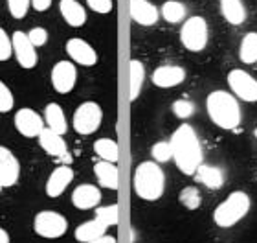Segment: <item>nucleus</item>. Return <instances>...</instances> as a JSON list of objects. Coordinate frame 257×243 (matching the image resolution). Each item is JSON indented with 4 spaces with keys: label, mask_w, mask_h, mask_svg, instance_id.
I'll list each match as a JSON object with an SVG mask.
<instances>
[{
    "label": "nucleus",
    "mask_w": 257,
    "mask_h": 243,
    "mask_svg": "<svg viewBox=\"0 0 257 243\" xmlns=\"http://www.w3.org/2000/svg\"><path fill=\"white\" fill-rule=\"evenodd\" d=\"M173 160L184 175H195L202 164V146L197 136V131L189 124L178 125L171 135Z\"/></svg>",
    "instance_id": "1"
},
{
    "label": "nucleus",
    "mask_w": 257,
    "mask_h": 243,
    "mask_svg": "<svg viewBox=\"0 0 257 243\" xmlns=\"http://www.w3.org/2000/svg\"><path fill=\"white\" fill-rule=\"evenodd\" d=\"M206 111L209 120L219 129L235 131L241 125V105L231 92L228 91H213L206 98Z\"/></svg>",
    "instance_id": "2"
},
{
    "label": "nucleus",
    "mask_w": 257,
    "mask_h": 243,
    "mask_svg": "<svg viewBox=\"0 0 257 243\" xmlns=\"http://www.w3.org/2000/svg\"><path fill=\"white\" fill-rule=\"evenodd\" d=\"M134 192L144 201H158L166 192V173L155 160L140 162L134 172Z\"/></svg>",
    "instance_id": "3"
},
{
    "label": "nucleus",
    "mask_w": 257,
    "mask_h": 243,
    "mask_svg": "<svg viewBox=\"0 0 257 243\" xmlns=\"http://www.w3.org/2000/svg\"><path fill=\"white\" fill-rule=\"evenodd\" d=\"M252 208V199L246 192L235 190L224 201H220L213 210V221L220 228H231L242 221Z\"/></svg>",
    "instance_id": "4"
},
{
    "label": "nucleus",
    "mask_w": 257,
    "mask_h": 243,
    "mask_svg": "<svg viewBox=\"0 0 257 243\" xmlns=\"http://www.w3.org/2000/svg\"><path fill=\"white\" fill-rule=\"evenodd\" d=\"M209 26L204 17H189L186 19L180 30V43L188 52H202L208 46Z\"/></svg>",
    "instance_id": "5"
},
{
    "label": "nucleus",
    "mask_w": 257,
    "mask_h": 243,
    "mask_svg": "<svg viewBox=\"0 0 257 243\" xmlns=\"http://www.w3.org/2000/svg\"><path fill=\"white\" fill-rule=\"evenodd\" d=\"M101 120H103V111H101V107H99V103L85 102L75 109L74 118H72V125H74L75 133L86 136V135L96 133V131L99 129Z\"/></svg>",
    "instance_id": "6"
},
{
    "label": "nucleus",
    "mask_w": 257,
    "mask_h": 243,
    "mask_svg": "<svg viewBox=\"0 0 257 243\" xmlns=\"http://www.w3.org/2000/svg\"><path fill=\"white\" fill-rule=\"evenodd\" d=\"M33 230L46 239H57L66 234L68 230V221L66 217L59 212L54 210H43L39 212L33 219Z\"/></svg>",
    "instance_id": "7"
},
{
    "label": "nucleus",
    "mask_w": 257,
    "mask_h": 243,
    "mask_svg": "<svg viewBox=\"0 0 257 243\" xmlns=\"http://www.w3.org/2000/svg\"><path fill=\"white\" fill-rule=\"evenodd\" d=\"M228 87H230L231 94L246 103H257V79L248 74L246 70L241 68H233L228 72Z\"/></svg>",
    "instance_id": "8"
},
{
    "label": "nucleus",
    "mask_w": 257,
    "mask_h": 243,
    "mask_svg": "<svg viewBox=\"0 0 257 243\" xmlns=\"http://www.w3.org/2000/svg\"><path fill=\"white\" fill-rule=\"evenodd\" d=\"M13 41V55H15L17 63L24 68V70H32L39 63L37 48L32 44L26 32H15L11 35Z\"/></svg>",
    "instance_id": "9"
},
{
    "label": "nucleus",
    "mask_w": 257,
    "mask_h": 243,
    "mask_svg": "<svg viewBox=\"0 0 257 243\" xmlns=\"http://www.w3.org/2000/svg\"><path fill=\"white\" fill-rule=\"evenodd\" d=\"M50 79H52V87H54L55 92L68 94L75 87V83H77L75 63H72V61H59V63H55L54 68H52V74H50Z\"/></svg>",
    "instance_id": "10"
},
{
    "label": "nucleus",
    "mask_w": 257,
    "mask_h": 243,
    "mask_svg": "<svg viewBox=\"0 0 257 243\" xmlns=\"http://www.w3.org/2000/svg\"><path fill=\"white\" fill-rule=\"evenodd\" d=\"M15 127L24 138H39L44 129V118L33 109H19L15 113Z\"/></svg>",
    "instance_id": "11"
},
{
    "label": "nucleus",
    "mask_w": 257,
    "mask_h": 243,
    "mask_svg": "<svg viewBox=\"0 0 257 243\" xmlns=\"http://www.w3.org/2000/svg\"><path fill=\"white\" fill-rule=\"evenodd\" d=\"M66 54L75 65L94 66L97 63V52L94 46L81 37H72L66 41Z\"/></svg>",
    "instance_id": "12"
},
{
    "label": "nucleus",
    "mask_w": 257,
    "mask_h": 243,
    "mask_svg": "<svg viewBox=\"0 0 257 243\" xmlns=\"http://www.w3.org/2000/svg\"><path fill=\"white\" fill-rule=\"evenodd\" d=\"M128 13L140 26H155L160 19V10L149 0H128Z\"/></svg>",
    "instance_id": "13"
},
{
    "label": "nucleus",
    "mask_w": 257,
    "mask_h": 243,
    "mask_svg": "<svg viewBox=\"0 0 257 243\" xmlns=\"http://www.w3.org/2000/svg\"><path fill=\"white\" fill-rule=\"evenodd\" d=\"M21 177V164L17 157L8 149V147L0 146V184L4 188L15 186Z\"/></svg>",
    "instance_id": "14"
},
{
    "label": "nucleus",
    "mask_w": 257,
    "mask_h": 243,
    "mask_svg": "<svg viewBox=\"0 0 257 243\" xmlns=\"http://www.w3.org/2000/svg\"><path fill=\"white\" fill-rule=\"evenodd\" d=\"M39 144H41V147L44 149V153H48L50 157L61 158V160H66V162L70 160L68 146H66L63 135H59V133H55V131L44 127V129L41 131V135H39Z\"/></svg>",
    "instance_id": "15"
},
{
    "label": "nucleus",
    "mask_w": 257,
    "mask_h": 243,
    "mask_svg": "<svg viewBox=\"0 0 257 243\" xmlns=\"http://www.w3.org/2000/svg\"><path fill=\"white\" fill-rule=\"evenodd\" d=\"M151 79H153V85L158 87V89H173V87H178L180 83H184L186 70L178 65H162L155 68Z\"/></svg>",
    "instance_id": "16"
},
{
    "label": "nucleus",
    "mask_w": 257,
    "mask_h": 243,
    "mask_svg": "<svg viewBox=\"0 0 257 243\" xmlns=\"http://www.w3.org/2000/svg\"><path fill=\"white\" fill-rule=\"evenodd\" d=\"M72 181H74V170L66 164L57 166L54 172L50 173L48 181H46V195L52 199L61 197L64 194V190L72 184Z\"/></svg>",
    "instance_id": "17"
},
{
    "label": "nucleus",
    "mask_w": 257,
    "mask_h": 243,
    "mask_svg": "<svg viewBox=\"0 0 257 243\" xmlns=\"http://www.w3.org/2000/svg\"><path fill=\"white\" fill-rule=\"evenodd\" d=\"M101 203V190L94 184H79L72 192V205L79 210H94Z\"/></svg>",
    "instance_id": "18"
},
{
    "label": "nucleus",
    "mask_w": 257,
    "mask_h": 243,
    "mask_svg": "<svg viewBox=\"0 0 257 243\" xmlns=\"http://www.w3.org/2000/svg\"><path fill=\"white\" fill-rule=\"evenodd\" d=\"M94 175H96L99 186L108 190H118L119 172H118V166L114 162H107V160L96 162L94 164Z\"/></svg>",
    "instance_id": "19"
},
{
    "label": "nucleus",
    "mask_w": 257,
    "mask_h": 243,
    "mask_svg": "<svg viewBox=\"0 0 257 243\" xmlns=\"http://www.w3.org/2000/svg\"><path fill=\"white\" fill-rule=\"evenodd\" d=\"M59 11L64 22L72 28H81L86 22L85 6L79 4L77 0H59Z\"/></svg>",
    "instance_id": "20"
},
{
    "label": "nucleus",
    "mask_w": 257,
    "mask_h": 243,
    "mask_svg": "<svg viewBox=\"0 0 257 243\" xmlns=\"http://www.w3.org/2000/svg\"><path fill=\"white\" fill-rule=\"evenodd\" d=\"M197 181L198 183H202L206 188L209 190H219L224 186V172L217 166H211V164H200L197 170Z\"/></svg>",
    "instance_id": "21"
},
{
    "label": "nucleus",
    "mask_w": 257,
    "mask_h": 243,
    "mask_svg": "<svg viewBox=\"0 0 257 243\" xmlns=\"http://www.w3.org/2000/svg\"><path fill=\"white\" fill-rule=\"evenodd\" d=\"M220 13L224 17V21L231 26H241L246 21V8L242 4V0H219Z\"/></svg>",
    "instance_id": "22"
},
{
    "label": "nucleus",
    "mask_w": 257,
    "mask_h": 243,
    "mask_svg": "<svg viewBox=\"0 0 257 243\" xmlns=\"http://www.w3.org/2000/svg\"><path fill=\"white\" fill-rule=\"evenodd\" d=\"M107 230H108V225H105L101 219L94 217L90 221L81 223L79 227L75 228V239L79 243H88L92 239L101 238L103 234H107Z\"/></svg>",
    "instance_id": "23"
},
{
    "label": "nucleus",
    "mask_w": 257,
    "mask_h": 243,
    "mask_svg": "<svg viewBox=\"0 0 257 243\" xmlns=\"http://www.w3.org/2000/svg\"><path fill=\"white\" fill-rule=\"evenodd\" d=\"M44 124L46 127L59 135H64L68 131V120L64 116V111L57 103H48L44 109Z\"/></svg>",
    "instance_id": "24"
},
{
    "label": "nucleus",
    "mask_w": 257,
    "mask_h": 243,
    "mask_svg": "<svg viewBox=\"0 0 257 243\" xmlns=\"http://www.w3.org/2000/svg\"><path fill=\"white\" fill-rule=\"evenodd\" d=\"M160 15L164 21H167L169 24H178V22H182L188 15V10H186V6L180 2V0H166L164 4H162V10H160Z\"/></svg>",
    "instance_id": "25"
},
{
    "label": "nucleus",
    "mask_w": 257,
    "mask_h": 243,
    "mask_svg": "<svg viewBox=\"0 0 257 243\" xmlns=\"http://www.w3.org/2000/svg\"><path fill=\"white\" fill-rule=\"evenodd\" d=\"M131 102H136L140 96V92L144 89V81H145V66L142 61L138 59H133L131 61Z\"/></svg>",
    "instance_id": "26"
},
{
    "label": "nucleus",
    "mask_w": 257,
    "mask_h": 243,
    "mask_svg": "<svg viewBox=\"0 0 257 243\" xmlns=\"http://www.w3.org/2000/svg\"><path fill=\"white\" fill-rule=\"evenodd\" d=\"M94 151H96V155L101 160L114 162V164L119 158V146L118 142L112 140V138H97L94 142Z\"/></svg>",
    "instance_id": "27"
},
{
    "label": "nucleus",
    "mask_w": 257,
    "mask_h": 243,
    "mask_svg": "<svg viewBox=\"0 0 257 243\" xmlns=\"http://www.w3.org/2000/svg\"><path fill=\"white\" fill-rule=\"evenodd\" d=\"M239 59L246 65L257 63V32H250L242 37L239 46Z\"/></svg>",
    "instance_id": "28"
},
{
    "label": "nucleus",
    "mask_w": 257,
    "mask_h": 243,
    "mask_svg": "<svg viewBox=\"0 0 257 243\" xmlns=\"http://www.w3.org/2000/svg\"><path fill=\"white\" fill-rule=\"evenodd\" d=\"M178 199H180V203L188 210H197L198 206H200V203H202V197H200V192H198L197 186H186V188H182Z\"/></svg>",
    "instance_id": "29"
},
{
    "label": "nucleus",
    "mask_w": 257,
    "mask_h": 243,
    "mask_svg": "<svg viewBox=\"0 0 257 243\" xmlns=\"http://www.w3.org/2000/svg\"><path fill=\"white\" fill-rule=\"evenodd\" d=\"M96 217L101 219L105 225L114 227L119 221V208L118 205H107V206H97L96 208Z\"/></svg>",
    "instance_id": "30"
},
{
    "label": "nucleus",
    "mask_w": 257,
    "mask_h": 243,
    "mask_svg": "<svg viewBox=\"0 0 257 243\" xmlns=\"http://www.w3.org/2000/svg\"><path fill=\"white\" fill-rule=\"evenodd\" d=\"M151 155H153V160L158 162V164H164V162L173 160V149H171V142H156L151 147Z\"/></svg>",
    "instance_id": "31"
},
{
    "label": "nucleus",
    "mask_w": 257,
    "mask_h": 243,
    "mask_svg": "<svg viewBox=\"0 0 257 243\" xmlns=\"http://www.w3.org/2000/svg\"><path fill=\"white\" fill-rule=\"evenodd\" d=\"M173 109V114L180 120H188L191 118L193 114H195V103L189 102V100H177V102H173L171 105Z\"/></svg>",
    "instance_id": "32"
},
{
    "label": "nucleus",
    "mask_w": 257,
    "mask_h": 243,
    "mask_svg": "<svg viewBox=\"0 0 257 243\" xmlns=\"http://www.w3.org/2000/svg\"><path fill=\"white\" fill-rule=\"evenodd\" d=\"M30 6H32V0H8V10H10L11 17L17 21L26 17Z\"/></svg>",
    "instance_id": "33"
},
{
    "label": "nucleus",
    "mask_w": 257,
    "mask_h": 243,
    "mask_svg": "<svg viewBox=\"0 0 257 243\" xmlns=\"http://www.w3.org/2000/svg\"><path fill=\"white\" fill-rule=\"evenodd\" d=\"M13 107H15L13 92L4 81H0V113H10Z\"/></svg>",
    "instance_id": "34"
},
{
    "label": "nucleus",
    "mask_w": 257,
    "mask_h": 243,
    "mask_svg": "<svg viewBox=\"0 0 257 243\" xmlns=\"http://www.w3.org/2000/svg\"><path fill=\"white\" fill-rule=\"evenodd\" d=\"M11 55H13V41L4 28H0V61L11 59Z\"/></svg>",
    "instance_id": "35"
},
{
    "label": "nucleus",
    "mask_w": 257,
    "mask_h": 243,
    "mask_svg": "<svg viewBox=\"0 0 257 243\" xmlns=\"http://www.w3.org/2000/svg\"><path fill=\"white\" fill-rule=\"evenodd\" d=\"M28 37L32 41V44L37 48V46H44V44L48 43V30L46 28H32L30 32H28Z\"/></svg>",
    "instance_id": "36"
},
{
    "label": "nucleus",
    "mask_w": 257,
    "mask_h": 243,
    "mask_svg": "<svg viewBox=\"0 0 257 243\" xmlns=\"http://www.w3.org/2000/svg\"><path fill=\"white\" fill-rule=\"evenodd\" d=\"M86 6L90 8L94 13H99V15H108L114 8L112 0H86Z\"/></svg>",
    "instance_id": "37"
},
{
    "label": "nucleus",
    "mask_w": 257,
    "mask_h": 243,
    "mask_svg": "<svg viewBox=\"0 0 257 243\" xmlns=\"http://www.w3.org/2000/svg\"><path fill=\"white\" fill-rule=\"evenodd\" d=\"M52 2H54V0H32V8L35 11H46V10H50Z\"/></svg>",
    "instance_id": "38"
},
{
    "label": "nucleus",
    "mask_w": 257,
    "mask_h": 243,
    "mask_svg": "<svg viewBox=\"0 0 257 243\" xmlns=\"http://www.w3.org/2000/svg\"><path fill=\"white\" fill-rule=\"evenodd\" d=\"M88 243H118V241H116V238L110 236V234H103L101 238L92 239V241H88Z\"/></svg>",
    "instance_id": "39"
},
{
    "label": "nucleus",
    "mask_w": 257,
    "mask_h": 243,
    "mask_svg": "<svg viewBox=\"0 0 257 243\" xmlns=\"http://www.w3.org/2000/svg\"><path fill=\"white\" fill-rule=\"evenodd\" d=\"M0 243H10V234L4 228H0Z\"/></svg>",
    "instance_id": "40"
},
{
    "label": "nucleus",
    "mask_w": 257,
    "mask_h": 243,
    "mask_svg": "<svg viewBox=\"0 0 257 243\" xmlns=\"http://www.w3.org/2000/svg\"><path fill=\"white\" fill-rule=\"evenodd\" d=\"M2 190H4V186H2V184H0V192H2Z\"/></svg>",
    "instance_id": "41"
},
{
    "label": "nucleus",
    "mask_w": 257,
    "mask_h": 243,
    "mask_svg": "<svg viewBox=\"0 0 257 243\" xmlns=\"http://www.w3.org/2000/svg\"><path fill=\"white\" fill-rule=\"evenodd\" d=\"M255 136H257V129H255Z\"/></svg>",
    "instance_id": "42"
}]
</instances>
